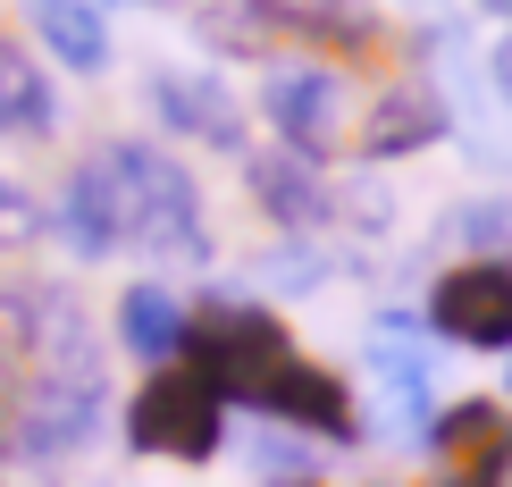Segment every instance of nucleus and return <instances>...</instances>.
<instances>
[{"instance_id": "7", "label": "nucleus", "mask_w": 512, "mask_h": 487, "mask_svg": "<svg viewBox=\"0 0 512 487\" xmlns=\"http://www.w3.org/2000/svg\"><path fill=\"white\" fill-rule=\"evenodd\" d=\"M252 194L269 202L277 227H319L336 210V194H328V177L311 168V152H261L252 160Z\"/></svg>"}, {"instance_id": "13", "label": "nucleus", "mask_w": 512, "mask_h": 487, "mask_svg": "<svg viewBox=\"0 0 512 487\" xmlns=\"http://www.w3.org/2000/svg\"><path fill=\"white\" fill-rule=\"evenodd\" d=\"M462 244H471L479 261H487V252H504L512 244V202H471V210H462Z\"/></svg>"}, {"instance_id": "9", "label": "nucleus", "mask_w": 512, "mask_h": 487, "mask_svg": "<svg viewBox=\"0 0 512 487\" xmlns=\"http://www.w3.org/2000/svg\"><path fill=\"white\" fill-rule=\"evenodd\" d=\"M17 9H26V26L51 42L76 76L110 68V26H101V0H17Z\"/></svg>"}, {"instance_id": "5", "label": "nucleus", "mask_w": 512, "mask_h": 487, "mask_svg": "<svg viewBox=\"0 0 512 487\" xmlns=\"http://www.w3.org/2000/svg\"><path fill=\"white\" fill-rule=\"evenodd\" d=\"M152 118L177 126V135H202V143H244V110L227 93V76H202V68H160L152 76Z\"/></svg>"}, {"instance_id": "1", "label": "nucleus", "mask_w": 512, "mask_h": 487, "mask_svg": "<svg viewBox=\"0 0 512 487\" xmlns=\"http://www.w3.org/2000/svg\"><path fill=\"white\" fill-rule=\"evenodd\" d=\"M110 185H118L126 244H152L160 261H202L210 252L202 194L168 152H152V143H110Z\"/></svg>"}, {"instance_id": "17", "label": "nucleus", "mask_w": 512, "mask_h": 487, "mask_svg": "<svg viewBox=\"0 0 512 487\" xmlns=\"http://www.w3.org/2000/svg\"><path fill=\"white\" fill-rule=\"evenodd\" d=\"M412 9H437V0H412Z\"/></svg>"}, {"instance_id": "15", "label": "nucleus", "mask_w": 512, "mask_h": 487, "mask_svg": "<svg viewBox=\"0 0 512 487\" xmlns=\"http://www.w3.org/2000/svg\"><path fill=\"white\" fill-rule=\"evenodd\" d=\"M487 76H496V93H504V101H512V34H504V42H496V59H487Z\"/></svg>"}, {"instance_id": "4", "label": "nucleus", "mask_w": 512, "mask_h": 487, "mask_svg": "<svg viewBox=\"0 0 512 487\" xmlns=\"http://www.w3.org/2000/svg\"><path fill=\"white\" fill-rule=\"evenodd\" d=\"M261 110L286 135V152H328L336 126H345V76L336 68H269Z\"/></svg>"}, {"instance_id": "2", "label": "nucleus", "mask_w": 512, "mask_h": 487, "mask_svg": "<svg viewBox=\"0 0 512 487\" xmlns=\"http://www.w3.org/2000/svg\"><path fill=\"white\" fill-rule=\"evenodd\" d=\"M126 437L143 454H177V462H210L227 446V412H219V387L210 378H185V370H160L152 387L135 395L126 412Z\"/></svg>"}, {"instance_id": "10", "label": "nucleus", "mask_w": 512, "mask_h": 487, "mask_svg": "<svg viewBox=\"0 0 512 487\" xmlns=\"http://www.w3.org/2000/svg\"><path fill=\"white\" fill-rule=\"evenodd\" d=\"M118 336H126V353L135 362H168V353L185 345V303H177V286H160V278H143V286H126V303H118Z\"/></svg>"}, {"instance_id": "6", "label": "nucleus", "mask_w": 512, "mask_h": 487, "mask_svg": "<svg viewBox=\"0 0 512 487\" xmlns=\"http://www.w3.org/2000/svg\"><path fill=\"white\" fill-rule=\"evenodd\" d=\"M437 135H445V101H437V84H387V93L370 101V118H361V152H370V160L429 152Z\"/></svg>"}, {"instance_id": "16", "label": "nucleus", "mask_w": 512, "mask_h": 487, "mask_svg": "<svg viewBox=\"0 0 512 487\" xmlns=\"http://www.w3.org/2000/svg\"><path fill=\"white\" fill-rule=\"evenodd\" d=\"M479 9H487V17H512V0H479Z\"/></svg>"}, {"instance_id": "12", "label": "nucleus", "mask_w": 512, "mask_h": 487, "mask_svg": "<svg viewBox=\"0 0 512 487\" xmlns=\"http://www.w3.org/2000/svg\"><path fill=\"white\" fill-rule=\"evenodd\" d=\"M0 126H9V135H51V126H59V93H51V76L26 68L17 51H0Z\"/></svg>"}, {"instance_id": "14", "label": "nucleus", "mask_w": 512, "mask_h": 487, "mask_svg": "<svg viewBox=\"0 0 512 487\" xmlns=\"http://www.w3.org/2000/svg\"><path fill=\"white\" fill-rule=\"evenodd\" d=\"M26 227H34V202L17 185H0V236H26Z\"/></svg>"}, {"instance_id": "8", "label": "nucleus", "mask_w": 512, "mask_h": 487, "mask_svg": "<svg viewBox=\"0 0 512 487\" xmlns=\"http://www.w3.org/2000/svg\"><path fill=\"white\" fill-rule=\"evenodd\" d=\"M101 412V387L93 378H59V387H34L26 395V420H17V446L26 454H68Z\"/></svg>"}, {"instance_id": "11", "label": "nucleus", "mask_w": 512, "mask_h": 487, "mask_svg": "<svg viewBox=\"0 0 512 487\" xmlns=\"http://www.w3.org/2000/svg\"><path fill=\"white\" fill-rule=\"evenodd\" d=\"M59 219H68V244L84 252V261H101V252H118V244H126L110 160H101V168H76V177H68V202H59Z\"/></svg>"}, {"instance_id": "3", "label": "nucleus", "mask_w": 512, "mask_h": 487, "mask_svg": "<svg viewBox=\"0 0 512 487\" xmlns=\"http://www.w3.org/2000/svg\"><path fill=\"white\" fill-rule=\"evenodd\" d=\"M429 328L471 353H512V269L504 261H462L429 294Z\"/></svg>"}]
</instances>
